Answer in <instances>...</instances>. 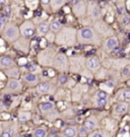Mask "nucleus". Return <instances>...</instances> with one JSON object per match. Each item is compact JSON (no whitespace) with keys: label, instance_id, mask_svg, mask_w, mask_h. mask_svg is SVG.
<instances>
[{"label":"nucleus","instance_id":"nucleus-1","mask_svg":"<svg viewBox=\"0 0 130 137\" xmlns=\"http://www.w3.org/2000/svg\"><path fill=\"white\" fill-rule=\"evenodd\" d=\"M77 40V32L69 27H63L60 32L56 34L55 44L59 47H70L75 44Z\"/></svg>","mask_w":130,"mask_h":137},{"label":"nucleus","instance_id":"nucleus-2","mask_svg":"<svg viewBox=\"0 0 130 137\" xmlns=\"http://www.w3.org/2000/svg\"><path fill=\"white\" fill-rule=\"evenodd\" d=\"M20 31H19V25H17L15 22L9 21L6 23L4 30L1 33V38L4 42L8 44H13L20 38Z\"/></svg>","mask_w":130,"mask_h":137},{"label":"nucleus","instance_id":"nucleus-3","mask_svg":"<svg viewBox=\"0 0 130 137\" xmlns=\"http://www.w3.org/2000/svg\"><path fill=\"white\" fill-rule=\"evenodd\" d=\"M58 54V51L53 46H48L42 49L38 54V63L44 67H52L55 56Z\"/></svg>","mask_w":130,"mask_h":137},{"label":"nucleus","instance_id":"nucleus-4","mask_svg":"<svg viewBox=\"0 0 130 137\" xmlns=\"http://www.w3.org/2000/svg\"><path fill=\"white\" fill-rule=\"evenodd\" d=\"M52 68L60 73H66L67 71L70 70V61L69 58L63 54L58 52V54L55 56L54 61H53V65Z\"/></svg>","mask_w":130,"mask_h":137},{"label":"nucleus","instance_id":"nucleus-5","mask_svg":"<svg viewBox=\"0 0 130 137\" xmlns=\"http://www.w3.org/2000/svg\"><path fill=\"white\" fill-rule=\"evenodd\" d=\"M97 40L96 32L92 28H82L77 31V42L80 44L94 43Z\"/></svg>","mask_w":130,"mask_h":137},{"label":"nucleus","instance_id":"nucleus-6","mask_svg":"<svg viewBox=\"0 0 130 137\" xmlns=\"http://www.w3.org/2000/svg\"><path fill=\"white\" fill-rule=\"evenodd\" d=\"M20 36L27 39H32L35 35H37V25L34 23L32 19H26L19 25Z\"/></svg>","mask_w":130,"mask_h":137},{"label":"nucleus","instance_id":"nucleus-7","mask_svg":"<svg viewBox=\"0 0 130 137\" xmlns=\"http://www.w3.org/2000/svg\"><path fill=\"white\" fill-rule=\"evenodd\" d=\"M22 81L18 78H9L3 86V92L8 95L18 93L22 90Z\"/></svg>","mask_w":130,"mask_h":137},{"label":"nucleus","instance_id":"nucleus-8","mask_svg":"<svg viewBox=\"0 0 130 137\" xmlns=\"http://www.w3.org/2000/svg\"><path fill=\"white\" fill-rule=\"evenodd\" d=\"M57 90L56 85L51 81H41L36 86V91L42 96H53Z\"/></svg>","mask_w":130,"mask_h":137},{"label":"nucleus","instance_id":"nucleus-9","mask_svg":"<svg viewBox=\"0 0 130 137\" xmlns=\"http://www.w3.org/2000/svg\"><path fill=\"white\" fill-rule=\"evenodd\" d=\"M18 122H11V121H5L2 122L3 130L0 137H13L17 132L18 128Z\"/></svg>","mask_w":130,"mask_h":137},{"label":"nucleus","instance_id":"nucleus-10","mask_svg":"<svg viewBox=\"0 0 130 137\" xmlns=\"http://www.w3.org/2000/svg\"><path fill=\"white\" fill-rule=\"evenodd\" d=\"M20 80L22 81V83L27 84L28 86H36L38 85L40 82H41V78L38 74H35V73H31V72H25L21 74L20 76Z\"/></svg>","mask_w":130,"mask_h":137},{"label":"nucleus","instance_id":"nucleus-11","mask_svg":"<svg viewBox=\"0 0 130 137\" xmlns=\"http://www.w3.org/2000/svg\"><path fill=\"white\" fill-rule=\"evenodd\" d=\"M12 45L16 50L20 51L21 53H25V54H29L30 49H31V40L23 38V37H20Z\"/></svg>","mask_w":130,"mask_h":137},{"label":"nucleus","instance_id":"nucleus-12","mask_svg":"<svg viewBox=\"0 0 130 137\" xmlns=\"http://www.w3.org/2000/svg\"><path fill=\"white\" fill-rule=\"evenodd\" d=\"M14 66H16V62L12 57L7 56V55L0 56V70L4 71L6 69H9Z\"/></svg>","mask_w":130,"mask_h":137},{"label":"nucleus","instance_id":"nucleus-13","mask_svg":"<svg viewBox=\"0 0 130 137\" xmlns=\"http://www.w3.org/2000/svg\"><path fill=\"white\" fill-rule=\"evenodd\" d=\"M78 135V129H76L75 126H66L60 131V137H77Z\"/></svg>","mask_w":130,"mask_h":137},{"label":"nucleus","instance_id":"nucleus-14","mask_svg":"<svg viewBox=\"0 0 130 137\" xmlns=\"http://www.w3.org/2000/svg\"><path fill=\"white\" fill-rule=\"evenodd\" d=\"M50 22L51 21H49V20H45L42 23L37 25V35L40 38H42V37L45 38V36L50 32Z\"/></svg>","mask_w":130,"mask_h":137},{"label":"nucleus","instance_id":"nucleus-15","mask_svg":"<svg viewBox=\"0 0 130 137\" xmlns=\"http://www.w3.org/2000/svg\"><path fill=\"white\" fill-rule=\"evenodd\" d=\"M3 73H4V75H5L6 77H8V79H9V78H18V79H19V77L21 76L20 68L17 67V66L11 67V68H9V69H6V70L3 71Z\"/></svg>","mask_w":130,"mask_h":137},{"label":"nucleus","instance_id":"nucleus-16","mask_svg":"<svg viewBox=\"0 0 130 137\" xmlns=\"http://www.w3.org/2000/svg\"><path fill=\"white\" fill-rule=\"evenodd\" d=\"M32 118V112L21 110V111L18 112V115H17V122H18L19 124H26L27 122H29Z\"/></svg>","mask_w":130,"mask_h":137},{"label":"nucleus","instance_id":"nucleus-17","mask_svg":"<svg viewBox=\"0 0 130 137\" xmlns=\"http://www.w3.org/2000/svg\"><path fill=\"white\" fill-rule=\"evenodd\" d=\"M49 130L46 126H38L32 130V137H47L48 136Z\"/></svg>","mask_w":130,"mask_h":137},{"label":"nucleus","instance_id":"nucleus-18","mask_svg":"<svg viewBox=\"0 0 130 137\" xmlns=\"http://www.w3.org/2000/svg\"><path fill=\"white\" fill-rule=\"evenodd\" d=\"M72 12L76 16H81L85 13V4L82 1H78L76 4L72 5Z\"/></svg>","mask_w":130,"mask_h":137},{"label":"nucleus","instance_id":"nucleus-19","mask_svg":"<svg viewBox=\"0 0 130 137\" xmlns=\"http://www.w3.org/2000/svg\"><path fill=\"white\" fill-rule=\"evenodd\" d=\"M85 64H86V67L91 70H97L100 68V60L98 59L97 57H88L85 61Z\"/></svg>","mask_w":130,"mask_h":137},{"label":"nucleus","instance_id":"nucleus-20","mask_svg":"<svg viewBox=\"0 0 130 137\" xmlns=\"http://www.w3.org/2000/svg\"><path fill=\"white\" fill-rule=\"evenodd\" d=\"M43 117L46 119V120L50 121V122H54L56 121L59 117H60V113L55 109L49 111V112H46V113H43Z\"/></svg>","mask_w":130,"mask_h":137},{"label":"nucleus","instance_id":"nucleus-21","mask_svg":"<svg viewBox=\"0 0 130 137\" xmlns=\"http://www.w3.org/2000/svg\"><path fill=\"white\" fill-rule=\"evenodd\" d=\"M67 0H51V11L57 12L63 8Z\"/></svg>","mask_w":130,"mask_h":137},{"label":"nucleus","instance_id":"nucleus-22","mask_svg":"<svg viewBox=\"0 0 130 137\" xmlns=\"http://www.w3.org/2000/svg\"><path fill=\"white\" fill-rule=\"evenodd\" d=\"M55 109V105L53 102H50V101H45V102H41L39 104V110L43 113H46V112H49L51 110Z\"/></svg>","mask_w":130,"mask_h":137},{"label":"nucleus","instance_id":"nucleus-23","mask_svg":"<svg viewBox=\"0 0 130 137\" xmlns=\"http://www.w3.org/2000/svg\"><path fill=\"white\" fill-rule=\"evenodd\" d=\"M62 28H63V25H62V23H61V21L59 19H54V20H52L50 22V31L55 33V34L60 32L62 30Z\"/></svg>","mask_w":130,"mask_h":137},{"label":"nucleus","instance_id":"nucleus-24","mask_svg":"<svg viewBox=\"0 0 130 137\" xmlns=\"http://www.w3.org/2000/svg\"><path fill=\"white\" fill-rule=\"evenodd\" d=\"M27 72H31L35 74H40L42 73V66L40 64H36V63H28L27 65Z\"/></svg>","mask_w":130,"mask_h":137},{"label":"nucleus","instance_id":"nucleus-25","mask_svg":"<svg viewBox=\"0 0 130 137\" xmlns=\"http://www.w3.org/2000/svg\"><path fill=\"white\" fill-rule=\"evenodd\" d=\"M128 110V105L126 103H120V104H117L116 108H115V111L117 114L119 115H122V114H125Z\"/></svg>","mask_w":130,"mask_h":137},{"label":"nucleus","instance_id":"nucleus-26","mask_svg":"<svg viewBox=\"0 0 130 137\" xmlns=\"http://www.w3.org/2000/svg\"><path fill=\"white\" fill-rule=\"evenodd\" d=\"M118 46V40L116 38H109L106 41V48L108 50H113Z\"/></svg>","mask_w":130,"mask_h":137},{"label":"nucleus","instance_id":"nucleus-27","mask_svg":"<svg viewBox=\"0 0 130 137\" xmlns=\"http://www.w3.org/2000/svg\"><path fill=\"white\" fill-rule=\"evenodd\" d=\"M39 4H40V0H25V5L31 10L37 9Z\"/></svg>","mask_w":130,"mask_h":137},{"label":"nucleus","instance_id":"nucleus-28","mask_svg":"<svg viewBox=\"0 0 130 137\" xmlns=\"http://www.w3.org/2000/svg\"><path fill=\"white\" fill-rule=\"evenodd\" d=\"M83 126L88 130V131H93L94 129H96L97 127V123L96 121L93 120V119H86L83 123Z\"/></svg>","mask_w":130,"mask_h":137},{"label":"nucleus","instance_id":"nucleus-29","mask_svg":"<svg viewBox=\"0 0 130 137\" xmlns=\"http://www.w3.org/2000/svg\"><path fill=\"white\" fill-rule=\"evenodd\" d=\"M91 15L93 18H99L101 16V8L97 5H93L91 7Z\"/></svg>","mask_w":130,"mask_h":137},{"label":"nucleus","instance_id":"nucleus-30","mask_svg":"<svg viewBox=\"0 0 130 137\" xmlns=\"http://www.w3.org/2000/svg\"><path fill=\"white\" fill-rule=\"evenodd\" d=\"M45 40L47 41V43H49V44H53V43H55V40H56V34L50 31L48 34L45 36Z\"/></svg>","mask_w":130,"mask_h":137},{"label":"nucleus","instance_id":"nucleus-31","mask_svg":"<svg viewBox=\"0 0 130 137\" xmlns=\"http://www.w3.org/2000/svg\"><path fill=\"white\" fill-rule=\"evenodd\" d=\"M40 4L44 10L51 11V0H40Z\"/></svg>","mask_w":130,"mask_h":137},{"label":"nucleus","instance_id":"nucleus-32","mask_svg":"<svg viewBox=\"0 0 130 137\" xmlns=\"http://www.w3.org/2000/svg\"><path fill=\"white\" fill-rule=\"evenodd\" d=\"M67 80H68V77H67V75L65 73H59V75H58V82L60 84H65L67 82Z\"/></svg>","mask_w":130,"mask_h":137},{"label":"nucleus","instance_id":"nucleus-33","mask_svg":"<svg viewBox=\"0 0 130 137\" xmlns=\"http://www.w3.org/2000/svg\"><path fill=\"white\" fill-rule=\"evenodd\" d=\"M90 131L84 127V126H82V127H80L79 129H78V134L80 135V136H86V135H88L90 133H88Z\"/></svg>","mask_w":130,"mask_h":137},{"label":"nucleus","instance_id":"nucleus-34","mask_svg":"<svg viewBox=\"0 0 130 137\" xmlns=\"http://www.w3.org/2000/svg\"><path fill=\"white\" fill-rule=\"evenodd\" d=\"M122 98L125 101H130V90L129 89H124L122 91Z\"/></svg>","mask_w":130,"mask_h":137},{"label":"nucleus","instance_id":"nucleus-35","mask_svg":"<svg viewBox=\"0 0 130 137\" xmlns=\"http://www.w3.org/2000/svg\"><path fill=\"white\" fill-rule=\"evenodd\" d=\"M96 97H97V99H106L107 100V93L105 92V91H103V90H99L97 93H96Z\"/></svg>","mask_w":130,"mask_h":137},{"label":"nucleus","instance_id":"nucleus-36","mask_svg":"<svg viewBox=\"0 0 130 137\" xmlns=\"http://www.w3.org/2000/svg\"><path fill=\"white\" fill-rule=\"evenodd\" d=\"M88 137H105V135L100 131H94L88 134Z\"/></svg>","mask_w":130,"mask_h":137},{"label":"nucleus","instance_id":"nucleus-37","mask_svg":"<svg viewBox=\"0 0 130 137\" xmlns=\"http://www.w3.org/2000/svg\"><path fill=\"white\" fill-rule=\"evenodd\" d=\"M97 105L99 107H105L107 105L106 99H97Z\"/></svg>","mask_w":130,"mask_h":137},{"label":"nucleus","instance_id":"nucleus-38","mask_svg":"<svg viewBox=\"0 0 130 137\" xmlns=\"http://www.w3.org/2000/svg\"><path fill=\"white\" fill-rule=\"evenodd\" d=\"M47 137H60V132L58 133L56 130H50Z\"/></svg>","mask_w":130,"mask_h":137},{"label":"nucleus","instance_id":"nucleus-39","mask_svg":"<svg viewBox=\"0 0 130 137\" xmlns=\"http://www.w3.org/2000/svg\"><path fill=\"white\" fill-rule=\"evenodd\" d=\"M10 2H12L14 5H22L25 4V0H10Z\"/></svg>","mask_w":130,"mask_h":137},{"label":"nucleus","instance_id":"nucleus-40","mask_svg":"<svg viewBox=\"0 0 130 137\" xmlns=\"http://www.w3.org/2000/svg\"><path fill=\"white\" fill-rule=\"evenodd\" d=\"M123 76H128L130 74V67L129 66H127V67H125V68L123 69Z\"/></svg>","mask_w":130,"mask_h":137},{"label":"nucleus","instance_id":"nucleus-41","mask_svg":"<svg viewBox=\"0 0 130 137\" xmlns=\"http://www.w3.org/2000/svg\"><path fill=\"white\" fill-rule=\"evenodd\" d=\"M5 25H6V23H5L3 20H1V19H0V34H1V33H2V31L4 30Z\"/></svg>","mask_w":130,"mask_h":137},{"label":"nucleus","instance_id":"nucleus-42","mask_svg":"<svg viewBox=\"0 0 130 137\" xmlns=\"http://www.w3.org/2000/svg\"><path fill=\"white\" fill-rule=\"evenodd\" d=\"M9 2L10 0H0V6H6Z\"/></svg>","mask_w":130,"mask_h":137},{"label":"nucleus","instance_id":"nucleus-43","mask_svg":"<svg viewBox=\"0 0 130 137\" xmlns=\"http://www.w3.org/2000/svg\"><path fill=\"white\" fill-rule=\"evenodd\" d=\"M106 85L107 86H109L110 88H112V87H114V85H115V83H114L112 80H110V81H107L106 82Z\"/></svg>","mask_w":130,"mask_h":137},{"label":"nucleus","instance_id":"nucleus-44","mask_svg":"<svg viewBox=\"0 0 130 137\" xmlns=\"http://www.w3.org/2000/svg\"><path fill=\"white\" fill-rule=\"evenodd\" d=\"M129 18H128V17H124V18H123V22H124V24H128V23H129Z\"/></svg>","mask_w":130,"mask_h":137},{"label":"nucleus","instance_id":"nucleus-45","mask_svg":"<svg viewBox=\"0 0 130 137\" xmlns=\"http://www.w3.org/2000/svg\"><path fill=\"white\" fill-rule=\"evenodd\" d=\"M3 110H5L4 104H3V102H1V101H0V111H3Z\"/></svg>","mask_w":130,"mask_h":137},{"label":"nucleus","instance_id":"nucleus-46","mask_svg":"<svg viewBox=\"0 0 130 137\" xmlns=\"http://www.w3.org/2000/svg\"><path fill=\"white\" fill-rule=\"evenodd\" d=\"M13 137H27V136H25L23 134H20V133H16V134Z\"/></svg>","mask_w":130,"mask_h":137},{"label":"nucleus","instance_id":"nucleus-47","mask_svg":"<svg viewBox=\"0 0 130 137\" xmlns=\"http://www.w3.org/2000/svg\"><path fill=\"white\" fill-rule=\"evenodd\" d=\"M2 130H3V125H2V122H0V136H1Z\"/></svg>","mask_w":130,"mask_h":137}]
</instances>
